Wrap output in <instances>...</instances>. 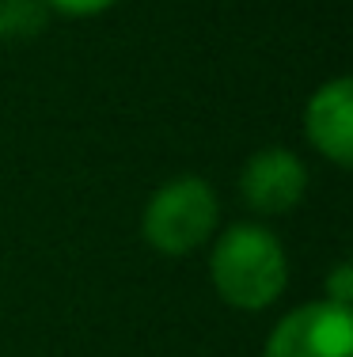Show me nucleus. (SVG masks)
Here are the masks:
<instances>
[{
    "mask_svg": "<svg viewBox=\"0 0 353 357\" xmlns=\"http://www.w3.org/2000/svg\"><path fill=\"white\" fill-rule=\"evenodd\" d=\"M209 278H213L224 304L243 312H262L289 285V259L270 228L232 225L213 243Z\"/></svg>",
    "mask_w": 353,
    "mask_h": 357,
    "instance_id": "1",
    "label": "nucleus"
},
{
    "mask_svg": "<svg viewBox=\"0 0 353 357\" xmlns=\"http://www.w3.org/2000/svg\"><path fill=\"white\" fill-rule=\"evenodd\" d=\"M46 0H0V38L19 42L42 31L46 23Z\"/></svg>",
    "mask_w": 353,
    "mask_h": 357,
    "instance_id": "6",
    "label": "nucleus"
},
{
    "mask_svg": "<svg viewBox=\"0 0 353 357\" xmlns=\"http://www.w3.org/2000/svg\"><path fill=\"white\" fill-rule=\"evenodd\" d=\"M327 301L338 304V308H350V301H353V270H350V262H338V266H334L331 282H327Z\"/></svg>",
    "mask_w": 353,
    "mask_h": 357,
    "instance_id": "7",
    "label": "nucleus"
},
{
    "mask_svg": "<svg viewBox=\"0 0 353 357\" xmlns=\"http://www.w3.org/2000/svg\"><path fill=\"white\" fill-rule=\"evenodd\" d=\"M240 190L255 213L262 217H281L300 206L308 190V167L300 156H292L281 144L258 149L240 172Z\"/></svg>",
    "mask_w": 353,
    "mask_h": 357,
    "instance_id": "4",
    "label": "nucleus"
},
{
    "mask_svg": "<svg viewBox=\"0 0 353 357\" xmlns=\"http://www.w3.org/2000/svg\"><path fill=\"white\" fill-rule=\"evenodd\" d=\"M217 217H221V202L213 186L198 175H179L148 198L141 232L148 248H156L159 255H190L213 240Z\"/></svg>",
    "mask_w": 353,
    "mask_h": 357,
    "instance_id": "2",
    "label": "nucleus"
},
{
    "mask_svg": "<svg viewBox=\"0 0 353 357\" xmlns=\"http://www.w3.org/2000/svg\"><path fill=\"white\" fill-rule=\"evenodd\" d=\"M308 141L338 167L353 164V84L350 76L323 84L304 107Z\"/></svg>",
    "mask_w": 353,
    "mask_h": 357,
    "instance_id": "5",
    "label": "nucleus"
},
{
    "mask_svg": "<svg viewBox=\"0 0 353 357\" xmlns=\"http://www.w3.org/2000/svg\"><path fill=\"white\" fill-rule=\"evenodd\" d=\"M111 4H118V0H46V8H54L61 15H99Z\"/></svg>",
    "mask_w": 353,
    "mask_h": 357,
    "instance_id": "8",
    "label": "nucleus"
},
{
    "mask_svg": "<svg viewBox=\"0 0 353 357\" xmlns=\"http://www.w3.org/2000/svg\"><path fill=\"white\" fill-rule=\"evenodd\" d=\"M262 357H353V316L331 301L289 312L270 331Z\"/></svg>",
    "mask_w": 353,
    "mask_h": 357,
    "instance_id": "3",
    "label": "nucleus"
}]
</instances>
